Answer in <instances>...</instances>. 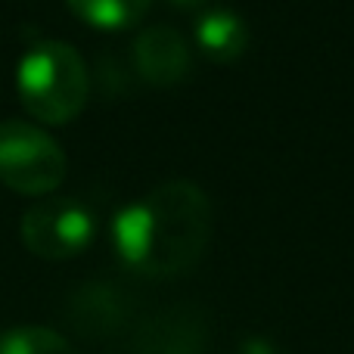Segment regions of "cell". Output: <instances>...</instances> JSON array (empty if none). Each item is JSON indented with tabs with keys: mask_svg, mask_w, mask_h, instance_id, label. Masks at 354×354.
I'll list each match as a JSON object with an SVG mask.
<instances>
[{
	"mask_svg": "<svg viewBox=\"0 0 354 354\" xmlns=\"http://www.w3.org/2000/svg\"><path fill=\"white\" fill-rule=\"evenodd\" d=\"M212 239V202L196 183L171 180L124 205L112 221V243L131 270L177 277L202 258Z\"/></svg>",
	"mask_w": 354,
	"mask_h": 354,
	"instance_id": "1",
	"label": "cell"
},
{
	"mask_svg": "<svg viewBox=\"0 0 354 354\" xmlns=\"http://www.w3.org/2000/svg\"><path fill=\"white\" fill-rule=\"evenodd\" d=\"M16 87L28 115L47 124H66L84 109L91 75L81 53L66 41H37L19 59Z\"/></svg>",
	"mask_w": 354,
	"mask_h": 354,
	"instance_id": "2",
	"label": "cell"
},
{
	"mask_svg": "<svg viewBox=\"0 0 354 354\" xmlns=\"http://www.w3.org/2000/svg\"><path fill=\"white\" fill-rule=\"evenodd\" d=\"M0 180L25 196L53 193L66 180V153L47 131L10 118L0 124Z\"/></svg>",
	"mask_w": 354,
	"mask_h": 354,
	"instance_id": "3",
	"label": "cell"
},
{
	"mask_svg": "<svg viewBox=\"0 0 354 354\" xmlns=\"http://www.w3.org/2000/svg\"><path fill=\"white\" fill-rule=\"evenodd\" d=\"M22 243L28 252L47 261H66L91 245L97 233V221L81 202L72 199H47L28 208L22 218Z\"/></svg>",
	"mask_w": 354,
	"mask_h": 354,
	"instance_id": "4",
	"label": "cell"
},
{
	"mask_svg": "<svg viewBox=\"0 0 354 354\" xmlns=\"http://www.w3.org/2000/svg\"><path fill=\"white\" fill-rule=\"evenodd\" d=\"M134 66L143 81L156 87H174L189 75L193 56L180 31L168 25H149L134 41Z\"/></svg>",
	"mask_w": 354,
	"mask_h": 354,
	"instance_id": "5",
	"label": "cell"
},
{
	"mask_svg": "<svg viewBox=\"0 0 354 354\" xmlns=\"http://www.w3.org/2000/svg\"><path fill=\"white\" fill-rule=\"evenodd\" d=\"M196 44L212 62H233L249 47V25L233 10H208L196 22Z\"/></svg>",
	"mask_w": 354,
	"mask_h": 354,
	"instance_id": "6",
	"label": "cell"
},
{
	"mask_svg": "<svg viewBox=\"0 0 354 354\" xmlns=\"http://www.w3.org/2000/svg\"><path fill=\"white\" fill-rule=\"evenodd\" d=\"M87 25L103 31H122L147 16L153 0H66Z\"/></svg>",
	"mask_w": 354,
	"mask_h": 354,
	"instance_id": "7",
	"label": "cell"
},
{
	"mask_svg": "<svg viewBox=\"0 0 354 354\" xmlns=\"http://www.w3.org/2000/svg\"><path fill=\"white\" fill-rule=\"evenodd\" d=\"M0 354H75V348L47 326H16L0 336Z\"/></svg>",
	"mask_w": 354,
	"mask_h": 354,
	"instance_id": "8",
	"label": "cell"
},
{
	"mask_svg": "<svg viewBox=\"0 0 354 354\" xmlns=\"http://www.w3.org/2000/svg\"><path fill=\"white\" fill-rule=\"evenodd\" d=\"M174 6H202L205 3V0H171Z\"/></svg>",
	"mask_w": 354,
	"mask_h": 354,
	"instance_id": "9",
	"label": "cell"
}]
</instances>
